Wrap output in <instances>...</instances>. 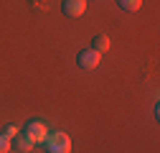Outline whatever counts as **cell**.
Segmentation results:
<instances>
[{
  "label": "cell",
  "mask_w": 160,
  "mask_h": 153,
  "mask_svg": "<svg viewBox=\"0 0 160 153\" xmlns=\"http://www.w3.org/2000/svg\"><path fill=\"white\" fill-rule=\"evenodd\" d=\"M10 145H13V143H10V138L5 135V133H0V153H8V150H10Z\"/></svg>",
  "instance_id": "ba28073f"
},
{
  "label": "cell",
  "mask_w": 160,
  "mask_h": 153,
  "mask_svg": "<svg viewBox=\"0 0 160 153\" xmlns=\"http://www.w3.org/2000/svg\"><path fill=\"white\" fill-rule=\"evenodd\" d=\"M99 61H102V54H97L94 49H84V51H79V56H76V64L82 69H97Z\"/></svg>",
  "instance_id": "3957f363"
},
{
  "label": "cell",
  "mask_w": 160,
  "mask_h": 153,
  "mask_svg": "<svg viewBox=\"0 0 160 153\" xmlns=\"http://www.w3.org/2000/svg\"><path fill=\"white\" fill-rule=\"evenodd\" d=\"M64 13L69 18H79L87 13V0H64Z\"/></svg>",
  "instance_id": "277c9868"
},
{
  "label": "cell",
  "mask_w": 160,
  "mask_h": 153,
  "mask_svg": "<svg viewBox=\"0 0 160 153\" xmlns=\"http://www.w3.org/2000/svg\"><path fill=\"white\" fill-rule=\"evenodd\" d=\"M92 49H94L97 54L104 56V54L109 51V36H104V33H102V36H94V46H92Z\"/></svg>",
  "instance_id": "8992f818"
},
{
  "label": "cell",
  "mask_w": 160,
  "mask_h": 153,
  "mask_svg": "<svg viewBox=\"0 0 160 153\" xmlns=\"http://www.w3.org/2000/svg\"><path fill=\"white\" fill-rule=\"evenodd\" d=\"M18 133H21V130H18L15 125H8V128H5V135H8V138H15Z\"/></svg>",
  "instance_id": "9c48e42d"
},
{
  "label": "cell",
  "mask_w": 160,
  "mask_h": 153,
  "mask_svg": "<svg viewBox=\"0 0 160 153\" xmlns=\"http://www.w3.org/2000/svg\"><path fill=\"white\" fill-rule=\"evenodd\" d=\"M43 145L48 153H71V138L66 133H48Z\"/></svg>",
  "instance_id": "6da1fadb"
},
{
  "label": "cell",
  "mask_w": 160,
  "mask_h": 153,
  "mask_svg": "<svg viewBox=\"0 0 160 153\" xmlns=\"http://www.w3.org/2000/svg\"><path fill=\"white\" fill-rule=\"evenodd\" d=\"M117 5L122 8V10H130V13H135V10H140L142 0H117Z\"/></svg>",
  "instance_id": "52a82bcc"
},
{
  "label": "cell",
  "mask_w": 160,
  "mask_h": 153,
  "mask_svg": "<svg viewBox=\"0 0 160 153\" xmlns=\"http://www.w3.org/2000/svg\"><path fill=\"white\" fill-rule=\"evenodd\" d=\"M33 145H36V143H33V140L26 135V133H18V135H15V148H18V150L31 153V150H33Z\"/></svg>",
  "instance_id": "5b68a950"
},
{
  "label": "cell",
  "mask_w": 160,
  "mask_h": 153,
  "mask_svg": "<svg viewBox=\"0 0 160 153\" xmlns=\"http://www.w3.org/2000/svg\"><path fill=\"white\" fill-rule=\"evenodd\" d=\"M23 133H26V135H28L33 143H43V140L48 138V128H46L41 120H31V123L26 125V130H23Z\"/></svg>",
  "instance_id": "7a4b0ae2"
}]
</instances>
